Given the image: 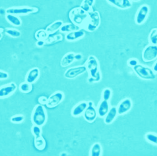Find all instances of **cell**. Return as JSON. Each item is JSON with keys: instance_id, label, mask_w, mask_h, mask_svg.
<instances>
[{"instance_id": "6da1fadb", "label": "cell", "mask_w": 157, "mask_h": 156, "mask_svg": "<svg viewBox=\"0 0 157 156\" xmlns=\"http://www.w3.org/2000/svg\"><path fill=\"white\" fill-rule=\"evenodd\" d=\"M69 18L72 23L80 26L82 28L84 27L88 18V13L80 7L75 8L70 11Z\"/></svg>"}, {"instance_id": "7a4b0ae2", "label": "cell", "mask_w": 157, "mask_h": 156, "mask_svg": "<svg viewBox=\"0 0 157 156\" xmlns=\"http://www.w3.org/2000/svg\"><path fill=\"white\" fill-rule=\"evenodd\" d=\"M31 121L34 125L42 127L47 121V114L45 108L42 105L35 106L31 116Z\"/></svg>"}, {"instance_id": "3957f363", "label": "cell", "mask_w": 157, "mask_h": 156, "mask_svg": "<svg viewBox=\"0 0 157 156\" xmlns=\"http://www.w3.org/2000/svg\"><path fill=\"white\" fill-rule=\"evenodd\" d=\"M132 68L137 76L142 80L152 81L156 78V72L149 67L139 64Z\"/></svg>"}, {"instance_id": "277c9868", "label": "cell", "mask_w": 157, "mask_h": 156, "mask_svg": "<svg viewBox=\"0 0 157 156\" xmlns=\"http://www.w3.org/2000/svg\"><path fill=\"white\" fill-rule=\"evenodd\" d=\"M101 16L98 11H91L88 13V18L84 26V28L89 32L96 31L100 26Z\"/></svg>"}, {"instance_id": "5b68a950", "label": "cell", "mask_w": 157, "mask_h": 156, "mask_svg": "<svg viewBox=\"0 0 157 156\" xmlns=\"http://www.w3.org/2000/svg\"><path fill=\"white\" fill-rule=\"evenodd\" d=\"M87 71L91 77L95 78L101 75L99 71V64L98 59L93 55H90L86 63Z\"/></svg>"}, {"instance_id": "8992f818", "label": "cell", "mask_w": 157, "mask_h": 156, "mask_svg": "<svg viewBox=\"0 0 157 156\" xmlns=\"http://www.w3.org/2000/svg\"><path fill=\"white\" fill-rule=\"evenodd\" d=\"M142 60L145 62H151L157 58V45L150 44L146 46L142 55Z\"/></svg>"}, {"instance_id": "52a82bcc", "label": "cell", "mask_w": 157, "mask_h": 156, "mask_svg": "<svg viewBox=\"0 0 157 156\" xmlns=\"http://www.w3.org/2000/svg\"><path fill=\"white\" fill-rule=\"evenodd\" d=\"M37 8L34 7L22 6V7H12L6 10V14H11L16 16L19 15H27L29 14L37 12Z\"/></svg>"}, {"instance_id": "ba28073f", "label": "cell", "mask_w": 157, "mask_h": 156, "mask_svg": "<svg viewBox=\"0 0 157 156\" xmlns=\"http://www.w3.org/2000/svg\"><path fill=\"white\" fill-rule=\"evenodd\" d=\"M87 71L86 66H79L70 68L68 69L64 73V76L67 79L73 80Z\"/></svg>"}, {"instance_id": "9c48e42d", "label": "cell", "mask_w": 157, "mask_h": 156, "mask_svg": "<svg viewBox=\"0 0 157 156\" xmlns=\"http://www.w3.org/2000/svg\"><path fill=\"white\" fill-rule=\"evenodd\" d=\"M65 95L62 91H57L52 94L47 99L46 106L49 108H53L58 105L63 101Z\"/></svg>"}, {"instance_id": "30bf717a", "label": "cell", "mask_w": 157, "mask_h": 156, "mask_svg": "<svg viewBox=\"0 0 157 156\" xmlns=\"http://www.w3.org/2000/svg\"><path fill=\"white\" fill-rule=\"evenodd\" d=\"M150 13V8L147 5H142L138 10L136 17L135 22L137 25H142L145 23Z\"/></svg>"}, {"instance_id": "8fae6325", "label": "cell", "mask_w": 157, "mask_h": 156, "mask_svg": "<svg viewBox=\"0 0 157 156\" xmlns=\"http://www.w3.org/2000/svg\"><path fill=\"white\" fill-rule=\"evenodd\" d=\"M97 116V110L93 106V102H88V107L83 113L84 119L88 122H93L96 119Z\"/></svg>"}, {"instance_id": "7c38bea8", "label": "cell", "mask_w": 157, "mask_h": 156, "mask_svg": "<svg viewBox=\"0 0 157 156\" xmlns=\"http://www.w3.org/2000/svg\"><path fill=\"white\" fill-rule=\"evenodd\" d=\"M17 89V85L14 83H11L0 87V99L6 98L11 96Z\"/></svg>"}, {"instance_id": "4fadbf2b", "label": "cell", "mask_w": 157, "mask_h": 156, "mask_svg": "<svg viewBox=\"0 0 157 156\" xmlns=\"http://www.w3.org/2000/svg\"><path fill=\"white\" fill-rule=\"evenodd\" d=\"M132 101L129 98H126L122 100L117 108V114L119 116L124 115L127 113L132 108Z\"/></svg>"}, {"instance_id": "5bb4252c", "label": "cell", "mask_w": 157, "mask_h": 156, "mask_svg": "<svg viewBox=\"0 0 157 156\" xmlns=\"http://www.w3.org/2000/svg\"><path fill=\"white\" fill-rule=\"evenodd\" d=\"M107 2L121 10H128L132 6V2L130 0H107Z\"/></svg>"}, {"instance_id": "9a60e30c", "label": "cell", "mask_w": 157, "mask_h": 156, "mask_svg": "<svg viewBox=\"0 0 157 156\" xmlns=\"http://www.w3.org/2000/svg\"><path fill=\"white\" fill-rule=\"evenodd\" d=\"M40 74V69L38 68H34L30 69L25 76V81L33 84L37 81Z\"/></svg>"}, {"instance_id": "2e32d148", "label": "cell", "mask_w": 157, "mask_h": 156, "mask_svg": "<svg viewBox=\"0 0 157 156\" xmlns=\"http://www.w3.org/2000/svg\"><path fill=\"white\" fill-rule=\"evenodd\" d=\"M88 107V102L85 101L81 102L76 105L71 111V115L73 117H77L83 114L85 111Z\"/></svg>"}, {"instance_id": "e0dca14e", "label": "cell", "mask_w": 157, "mask_h": 156, "mask_svg": "<svg viewBox=\"0 0 157 156\" xmlns=\"http://www.w3.org/2000/svg\"><path fill=\"white\" fill-rule=\"evenodd\" d=\"M109 104L108 101L102 100L99 104L97 109L98 116L100 117H104L109 110Z\"/></svg>"}, {"instance_id": "ac0fdd59", "label": "cell", "mask_w": 157, "mask_h": 156, "mask_svg": "<svg viewBox=\"0 0 157 156\" xmlns=\"http://www.w3.org/2000/svg\"><path fill=\"white\" fill-rule=\"evenodd\" d=\"M85 35V33L82 30L74 31L68 33L65 36V39L68 41H75L83 38Z\"/></svg>"}, {"instance_id": "d6986e66", "label": "cell", "mask_w": 157, "mask_h": 156, "mask_svg": "<svg viewBox=\"0 0 157 156\" xmlns=\"http://www.w3.org/2000/svg\"><path fill=\"white\" fill-rule=\"evenodd\" d=\"M75 53L73 52L67 53L62 59L60 62V65L62 68H66L70 65H71L75 61Z\"/></svg>"}, {"instance_id": "ffe728a7", "label": "cell", "mask_w": 157, "mask_h": 156, "mask_svg": "<svg viewBox=\"0 0 157 156\" xmlns=\"http://www.w3.org/2000/svg\"><path fill=\"white\" fill-rule=\"evenodd\" d=\"M118 115L117 111V108L116 107H112L111 108L109 109L108 113L106 115V116L104 117V123L107 125L111 124V123L113 122V121L115 120L117 116Z\"/></svg>"}, {"instance_id": "44dd1931", "label": "cell", "mask_w": 157, "mask_h": 156, "mask_svg": "<svg viewBox=\"0 0 157 156\" xmlns=\"http://www.w3.org/2000/svg\"><path fill=\"white\" fill-rule=\"evenodd\" d=\"M82 30V28L80 26H78L73 23H65L63 24L60 30L62 33H68L74 31H78Z\"/></svg>"}, {"instance_id": "7402d4cb", "label": "cell", "mask_w": 157, "mask_h": 156, "mask_svg": "<svg viewBox=\"0 0 157 156\" xmlns=\"http://www.w3.org/2000/svg\"><path fill=\"white\" fill-rule=\"evenodd\" d=\"M63 24V23L62 21L57 20L54 23H52L49 26H48L45 30L48 35H52L55 33L58 30H59Z\"/></svg>"}, {"instance_id": "603a6c76", "label": "cell", "mask_w": 157, "mask_h": 156, "mask_svg": "<svg viewBox=\"0 0 157 156\" xmlns=\"http://www.w3.org/2000/svg\"><path fill=\"white\" fill-rule=\"evenodd\" d=\"M5 18L7 21L13 26H14V27H21L22 24V21L18 16L11 14H6Z\"/></svg>"}, {"instance_id": "cb8c5ba5", "label": "cell", "mask_w": 157, "mask_h": 156, "mask_svg": "<svg viewBox=\"0 0 157 156\" xmlns=\"http://www.w3.org/2000/svg\"><path fill=\"white\" fill-rule=\"evenodd\" d=\"M34 146L36 148L39 150H42L45 149L46 142L42 136L34 138Z\"/></svg>"}, {"instance_id": "d4e9b609", "label": "cell", "mask_w": 157, "mask_h": 156, "mask_svg": "<svg viewBox=\"0 0 157 156\" xmlns=\"http://www.w3.org/2000/svg\"><path fill=\"white\" fill-rule=\"evenodd\" d=\"M95 3V0H83L80 8H82L86 12L89 13L92 11V8Z\"/></svg>"}, {"instance_id": "484cf974", "label": "cell", "mask_w": 157, "mask_h": 156, "mask_svg": "<svg viewBox=\"0 0 157 156\" xmlns=\"http://www.w3.org/2000/svg\"><path fill=\"white\" fill-rule=\"evenodd\" d=\"M102 154V147L101 145L98 143H94L91 147L90 155L91 156H101Z\"/></svg>"}, {"instance_id": "4316f807", "label": "cell", "mask_w": 157, "mask_h": 156, "mask_svg": "<svg viewBox=\"0 0 157 156\" xmlns=\"http://www.w3.org/2000/svg\"><path fill=\"white\" fill-rule=\"evenodd\" d=\"M33 89L32 84L28 82H23L19 85V91L22 93H29Z\"/></svg>"}, {"instance_id": "83f0119b", "label": "cell", "mask_w": 157, "mask_h": 156, "mask_svg": "<svg viewBox=\"0 0 157 156\" xmlns=\"http://www.w3.org/2000/svg\"><path fill=\"white\" fill-rule=\"evenodd\" d=\"M5 32L7 35L14 38H17L21 36V31L14 28H6L5 29Z\"/></svg>"}, {"instance_id": "f1b7e54d", "label": "cell", "mask_w": 157, "mask_h": 156, "mask_svg": "<svg viewBox=\"0 0 157 156\" xmlns=\"http://www.w3.org/2000/svg\"><path fill=\"white\" fill-rule=\"evenodd\" d=\"M48 34L44 30H39L35 34V38L37 40H44L45 41L48 37Z\"/></svg>"}, {"instance_id": "f546056e", "label": "cell", "mask_w": 157, "mask_h": 156, "mask_svg": "<svg viewBox=\"0 0 157 156\" xmlns=\"http://www.w3.org/2000/svg\"><path fill=\"white\" fill-rule=\"evenodd\" d=\"M148 39L151 44L157 45V29H153L150 31Z\"/></svg>"}, {"instance_id": "4dcf8cb0", "label": "cell", "mask_w": 157, "mask_h": 156, "mask_svg": "<svg viewBox=\"0 0 157 156\" xmlns=\"http://www.w3.org/2000/svg\"><path fill=\"white\" fill-rule=\"evenodd\" d=\"M145 139L148 142L157 146V134L151 133H148L145 135Z\"/></svg>"}, {"instance_id": "1f68e13d", "label": "cell", "mask_w": 157, "mask_h": 156, "mask_svg": "<svg viewBox=\"0 0 157 156\" xmlns=\"http://www.w3.org/2000/svg\"><path fill=\"white\" fill-rule=\"evenodd\" d=\"M31 131L34 138L42 136V129L40 126H39L37 125H33L31 128Z\"/></svg>"}, {"instance_id": "d6a6232c", "label": "cell", "mask_w": 157, "mask_h": 156, "mask_svg": "<svg viewBox=\"0 0 157 156\" xmlns=\"http://www.w3.org/2000/svg\"><path fill=\"white\" fill-rule=\"evenodd\" d=\"M112 96V91L109 88H106L104 89L102 91V100H105L109 101V100L111 99Z\"/></svg>"}, {"instance_id": "836d02e7", "label": "cell", "mask_w": 157, "mask_h": 156, "mask_svg": "<svg viewBox=\"0 0 157 156\" xmlns=\"http://www.w3.org/2000/svg\"><path fill=\"white\" fill-rule=\"evenodd\" d=\"M24 116L22 114H19V115H16V116H14L13 117H11L10 121L11 122L14 123V124H19L21 123L24 121Z\"/></svg>"}, {"instance_id": "e575fe53", "label": "cell", "mask_w": 157, "mask_h": 156, "mask_svg": "<svg viewBox=\"0 0 157 156\" xmlns=\"http://www.w3.org/2000/svg\"><path fill=\"white\" fill-rule=\"evenodd\" d=\"M62 39H63L62 36L60 35H56V36L52 37V38L48 37L47 39L45 41V43H51L61 41V40H62Z\"/></svg>"}, {"instance_id": "d590c367", "label": "cell", "mask_w": 157, "mask_h": 156, "mask_svg": "<svg viewBox=\"0 0 157 156\" xmlns=\"http://www.w3.org/2000/svg\"><path fill=\"white\" fill-rule=\"evenodd\" d=\"M139 64V62L138 60L136 59V58H131V59L128 60L127 61L128 66L130 67H132V68H134V66H137Z\"/></svg>"}, {"instance_id": "8d00e7d4", "label": "cell", "mask_w": 157, "mask_h": 156, "mask_svg": "<svg viewBox=\"0 0 157 156\" xmlns=\"http://www.w3.org/2000/svg\"><path fill=\"white\" fill-rule=\"evenodd\" d=\"M101 80V74L95 78H93V77H91L90 76V77L88 80V81L90 83H98V82L100 81Z\"/></svg>"}, {"instance_id": "74e56055", "label": "cell", "mask_w": 157, "mask_h": 156, "mask_svg": "<svg viewBox=\"0 0 157 156\" xmlns=\"http://www.w3.org/2000/svg\"><path fill=\"white\" fill-rule=\"evenodd\" d=\"M9 78V74L8 72L0 70V80H5Z\"/></svg>"}, {"instance_id": "f35d334b", "label": "cell", "mask_w": 157, "mask_h": 156, "mask_svg": "<svg viewBox=\"0 0 157 156\" xmlns=\"http://www.w3.org/2000/svg\"><path fill=\"white\" fill-rule=\"evenodd\" d=\"M47 99H48V98H47L45 96H42L38 98V101H39L40 105H46V104L47 102Z\"/></svg>"}, {"instance_id": "ab89813d", "label": "cell", "mask_w": 157, "mask_h": 156, "mask_svg": "<svg viewBox=\"0 0 157 156\" xmlns=\"http://www.w3.org/2000/svg\"><path fill=\"white\" fill-rule=\"evenodd\" d=\"M45 44V41H44V40H37V43H36L37 46L40 47L44 46V45Z\"/></svg>"}, {"instance_id": "60d3db41", "label": "cell", "mask_w": 157, "mask_h": 156, "mask_svg": "<svg viewBox=\"0 0 157 156\" xmlns=\"http://www.w3.org/2000/svg\"><path fill=\"white\" fill-rule=\"evenodd\" d=\"M75 61H80L82 59L83 56H82V55L80 53H77V54H75Z\"/></svg>"}, {"instance_id": "b9f144b4", "label": "cell", "mask_w": 157, "mask_h": 156, "mask_svg": "<svg viewBox=\"0 0 157 156\" xmlns=\"http://www.w3.org/2000/svg\"><path fill=\"white\" fill-rule=\"evenodd\" d=\"M152 69H153V70L156 72V73H157V61L155 63V64H153V67H152Z\"/></svg>"}, {"instance_id": "7bdbcfd3", "label": "cell", "mask_w": 157, "mask_h": 156, "mask_svg": "<svg viewBox=\"0 0 157 156\" xmlns=\"http://www.w3.org/2000/svg\"><path fill=\"white\" fill-rule=\"evenodd\" d=\"M3 31L4 30L2 28H0V40H1L3 38Z\"/></svg>"}, {"instance_id": "ee69618b", "label": "cell", "mask_w": 157, "mask_h": 156, "mask_svg": "<svg viewBox=\"0 0 157 156\" xmlns=\"http://www.w3.org/2000/svg\"><path fill=\"white\" fill-rule=\"evenodd\" d=\"M130 1H131V2H139L140 1V0H130Z\"/></svg>"}]
</instances>
